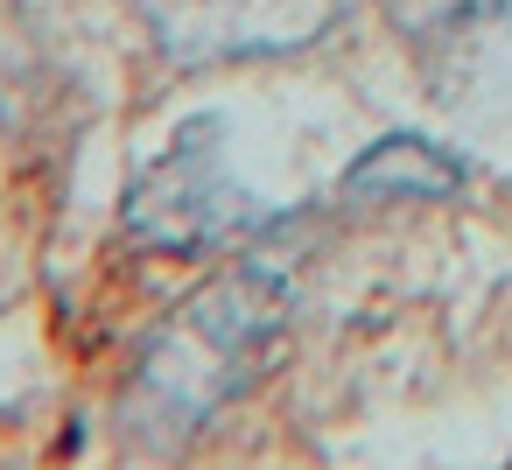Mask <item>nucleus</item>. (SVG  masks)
I'll list each match as a JSON object with an SVG mask.
<instances>
[{"instance_id": "f03ea898", "label": "nucleus", "mask_w": 512, "mask_h": 470, "mask_svg": "<svg viewBox=\"0 0 512 470\" xmlns=\"http://www.w3.org/2000/svg\"><path fill=\"white\" fill-rule=\"evenodd\" d=\"M260 211L253 197L232 183L225 155H218V127H183L176 148L134 183L127 197V225L148 239V246H169V253H197V246H218L232 232H246Z\"/></svg>"}, {"instance_id": "7ed1b4c3", "label": "nucleus", "mask_w": 512, "mask_h": 470, "mask_svg": "<svg viewBox=\"0 0 512 470\" xmlns=\"http://www.w3.org/2000/svg\"><path fill=\"white\" fill-rule=\"evenodd\" d=\"M456 183H463V169H456L442 148L414 141V134L365 148V155L351 162V176H344L351 197H442V190H456Z\"/></svg>"}, {"instance_id": "f257e3e1", "label": "nucleus", "mask_w": 512, "mask_h": 470, "mask_svg": "<svg viewBox=\"0 0 512 470\" xmlns=\"http://www.w3.org/2000/svg\"><path fill=\"white\" fill-rule=\"evenodd\" d=\"M281 309H288V288L267 267H232L225 281L197 288L141 351L134 386H127V421L148 442H176L204 428L260 372L281 330Z\"/></svg>"}]
</instances>
